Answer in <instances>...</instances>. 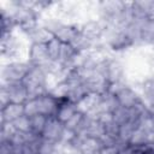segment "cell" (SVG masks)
Segmentation results:
<instances>
[{
    "instance_id": "obj_1",
    "label": "cell",
    "mask_w": 154,
    "mask_h": 154,
    "mask_svg": "<svg viewBox=\"0 0 154 154\" xmlns=\"http://www.w3.org/2000/svg\"><path fill=\"white\" fill-rule=\"evenodd\" d=\"M29 61H11L6 65H0V82L13 83L22 82L30 70Z\"/></svg>"
},
{
    "instance_id": "obj_2",
    "label": "cell",
    "mask_w": 154,
    "mask_h": 154,
    "mask_svg": "<svg viewBox=\"0 0 154 154\" xmlns=\"http://www.w3.org/2000/svg\"><path fill=\"white\" fill-rule=\"evenodd\" d=\"M28 61L35 66H40V67L46 66L51 61L49 55H48V51H47V45L31 43L29 47Z\"/></svg>"
},
{
    "instance_id": "obj_3",
    "label": "cell",
    "mask_w": 154,
    "mask_h": 154,
    "mask_svg": "<svg viewBox=\"0 0 154 154\" xmlns=\"http://www.w3.org/2000/svg\"><path fill=\"white\" fill-rule=\"evenodd\" d=\"M105 78L108 83L125 79V65L119 59H109L106 65Z\"/></svg>"
},
{
    "instance_id": "obj_4",
    "label": "cell",
    "mask_w": 154,
    "mask_h": 154,
    "mask_svg": "<svg viewBox=\"0 0 154 154\" xmlns=\"http://www.w3.org/2000/svg\"><path fill=\"white\" fill-rule=\"evenodd\" d=\"M0 87H5L8 91L10 100L13 103H24L28 100V90L22 82L13 83H2L0 82Z\"/></svg>"
},
{
    "instance_id": "obj_5",
    "label": "cell",
    "mask_w": 154,
    "mask_h": 154,
    "mask_svg": "<svg viewBox=\"0 0 154 154\" xmlns=\"http://www.w3.org/2000/svg\"><path fill=\"white\" fill-rule=\"evenodd\" d=\"M37 105H38V113L51 118V117H55L57 114L59 107V100H57L52 94L46 93L37 99Z\"/></svg>"
},
{
    "instance_id": "obj_6",
    "label": "cell",
    "mask_w": 154,
    "mask_h": 154,
    "mask_svg": "<svg viewBox=\"0 0 154 154\" xmlns=\"http://www.w3.org/2000/svg\"><path fill=\"white\" fill-rule=\"evenodd\" d=\"M64 124L60 123L55 117H51L47 120V124L45 126V130L42 132V137L53 142H59L64 131Z\"/></svg>"
},
{
    "instance_id": "obj_7",
    "label": "cell",
    "mask_w": 154,
    "mask_h": 154,
    "mask_svg": "<svg viewBox=\"0 0 154 154\" xmlns=\"http://www.w3.org/2000/svg\"><path fill=\"white\" fill-rule=\"evenodd\" d=\"M79 31V24H66L61 23L55 30L54 35L61 43H71Z\"/></svg>"
},
{
    "instance_id": "obj_8",
    "label": "cell",
    "mask_w": 154,
    "mask_h": 154,
    "mask_svg": "<svg viewBox=\"0 0 154 154\" xmlns=\"http://www.w3.org/2000/svg\"><path fill=\"white\" fill-rule=\"evenodd\" d=\"M117 96V100H118V103L119 106L122 107H125V108H131L134 107L137 102H140L142 99L141 96L129 85L126 88H124L119 94L116 95Z\"/></svg>"
},
{
    "instance_id": "obj_9",
    "label": "cell",
    "mask_w": 154,
    "mask_h": 154,
    "mask_svg": "<svg viewBox=\"0 0 154 154\" xmlns=\"http://www.w3.org/2000/svg\"><path fill=\"white\" fill-rule=\"evenodd\" d=\"M24 116V103H8L4 108H0V122H14L17 118Z\"/></svg>"
},
{
    "instance_id": "obj_10",
    "label": "cell",
    "mask_w": 154,
    "mask_h": 154,
    "mask_svg": "<svg viewBox=\"0 0 154 154\" xmlns=\"http://www.w3.org/2000/svg\"><path fill=\"white\" fill-rule=\"evenodd\" d=\"M154 42V16L141 22V46H152Z\"/></svg>"
},
{
    "instance_id": "obj_11",
    "label": "cell",
    "mask_w": 154,
    "mask_h": 154,
    "mask_svg": "<svg viewBox=\"0 0 154 154\" xmlns=\"http://www.w3.org/2000/svg\"><path fill=\"white\" fill-rule=\"evenodd\" d=\"M53 38H55V35L49 31L48 29L38 25L31 34L28 35V41L31 43H42V45H47L48 42H51Z\"/></svg>"
},
{
    "instance_id": "obj_12",
    "label": "cell",
    "mask_w": 154,
    "mask_h": 154,
    "mask_svg": "<svg viewBox=\"0 0 154 154\" xmlns=\"http://www.w3.org/2000/svg\"><path fill=\"white\" fill-rule=\"evenodd\" d=\"M100 100H101V95H100V94L88 93L79 102L76 103L77 112H81V113H83V114H87V113L90 112L93 108H95L96 106H99Z\"/></svg>"
},
{
    "instance_id": "obj_13",
    "label": "cell",
    "mask_w": 154,
    "mask_h": 154,
    "mask_svg": "<svg viewBox=\"0 0 154 154\" xmlns=\"http://www.w3.org/2000/svg\"><path fill=\"white\" fill-rule=\"evenodd\" d=\"M76 112H77V107L75 103H72L67 100H63V101H59V107H58L55 118L60 123L65 124Z\"/></svg>"
},
{
    "instance_id": "obj_14",
    "label": "cell",
    "mask_w": 154,
    "mask_h": 154,
    "mask_svg": "<svg viewBox=\"0 0 154 154\" xmlns=\"http://www.w3.org/2000/svg\"><path fill=\"white\" fill-rule=\"evenodd\" d=\"M118 106L119 103L116 95H112L107 91L101 95V100L99 103V108L101 112H113Z\"/></svg>"
},
{
    "instance_id": "obj_15",
    "label": "cell",
    "mask_w": 154,
    "mask_h": 154,
    "mask_svg": "<svg viewBox=\"0 0 154 154\" xmlns=\"http://www.w3.org/2000/svg\"><path fill=\"white\" fill-rule=\"evenodd\" d=\"M102 148V143L99 138L95 137H89L85 136V138L83 140L82 144H81V150L83 152V154H88V153H99L100 149Z\"/></svg>"
},
{
    "instance_id": "obj_16",
    "label": "cell",
    "mask_w": 154,
    "mask_h": 154,
    "mask_svg": "<svg viewBox=\"0 0 154 154\" xmlns=\"http://www.w3.org/2000/svg\"><path fill=\"white\" fill-rule=\"evenodd\" d=\"M83 120H84V114L81 112H76L64 124V126L71 131H75V132H83Z\"/></svg>"
},
{
    "instance_id": "obj_17",
    "label": "cell",
    "mask_w": 154,
    "mask_h": 154,
    "mask_svg": "<svg viewBox=\"0 0 154 154\" xmlns=\"http://www.w3.org/2000/svg\"><path fill=\"white\" fill-rule=\"evenodd\" d=\"M76 53H77L76 49H75L70 43H63V45H61V51H60V55H59L58 61H59L64 67H66V66L70 64V61L72 60V58L75 57Z\"/></svg>"
},
{
    "instance_id": "obj_18",
    "label": "cell",
    "mask_w": 154,
    "mask_h": 154,
    "mask_svg": "<svg viewBox=\"0 0 154 154\" xmlns=\"http://www.w3.org/2000/svg\"><path fill=\"white\" fill-rule=\"evenodd\" d=\"M135 129H136V126L132 123H125V124L119 125L117 138L119 141L124 142V143H130V140L132 137V134H134Z\"/></svg>"
},
{
    "instance_id": "obj_19",
    "label": "cell",
    "mask_w": 154,
    "mask_h": 154,
    "mask_svg": "<svg viewBox=\"0 0 154 154\" xmlns=\"http://www.w3.org/2000/svg\"><path fill=\"white\" fill-rule=\"evenodd\" d=\"M47 120H48V117L43 116V114H36L34 117L30 118V123H31V131L35 132L36 135H42L43 130H45V126L47 124Z\"/></svg>"
},
{
    "instance_id": "obj_20",
    "label": "cell",
    "mask_w": 154,
    "mask_h": 154,
    "mask_svg": "<svg viewBox=\"0 0 154 154\" xmlns=\"http://www.w3.org/2000/svg\"><path fill=\"white\" fill-rule=\"evenodd\" d=\"M85 135L89 137H95V138H101L105 135V128L99 120H91L89 126L85 129Z\"/></svg>"
},
{
    "instance_id": "obj_21",
    "label": "cell",
    "mask_w": 154,
    "mask_h": 154,
    "mask_svg": "<svg viewBox=\"0 0 154 154\" xmlns=\"http://www.w3.org/2000/svg\"><path fill=\"white\" fill-rule=\"evenodd\" d=\"M17 132L14 125L10 122H0V142L10 141Z\"/></svg>"
},
{
    "instance_id": "obj_22",
    "label": "cell",
    "mask_w": 154,
    "mask_h": 154,
    "mask_svg": "<svg viewBox=\"0 0 154 154\" xmlns=\"http://www.w3.org/2000/svg\"><path fill=\"white\" fill-rule=\"evenodd\" d=\"M112 113H113V119L118 125L130 123V108L118 106Z\"/></svg>"
},
{
    "instance_id": "obj_23",
    "label": "cell",
    "mask_w": 154,
    "mask_h": 154,
    "mask_svg": "<svg viewBox=\"0 0 154 154\" xmlns=\"http://www.w3.org/2000/svg\"><path fill=\"white\" fill-rule=\"evenodd\" d=\"M146 143H148V132L140 128H136L134 130V134H132V137L129 144H131L132 147H137V146H142Z\"/></svg>"
},
{
    "instance_id": "obj_24",
    "label": "cell",
    "mask_w": 154,
    "mask_h": 154,
    "mask_svg": "<svg viewBox=\"0 0 154 154\" xmlns=\"http://www.w3.org/2000/svg\"><path fill=\"white\" fill-rule=\"evenodd\" d=\"M61 42L58 38H53L51 42L47 43V51H48V55L49 59L53 61H58L59 55H60V51H61Z\"/></svg>"
},
{
    "instance_id": "obj_25",
    "label": "cell",
    "mask_w": 154,
    "mask_h": 154,
    "mask_svg": "<svg viewBox=\"0 0 154 154\" xmlns=\"http://www.w3.org/2000/svg\"><path fill=\"white\" fill-rule=\"evenodd\" d=\"M12 124L14 125L16 130L19 132H30L31 131V123H30V118L26 116H22L19 118H17L14 122H12Z\"/></svg>"
},
{
    "instance_id": "obj_26",
    "label": "cell",
    "mask_w": 154,
    "mask_h": 154,
    "mask_svg": "<svg viewBox=\"0 0 154 154\" xmlns=\"http://www.w3.org/2000/svg\"><path fill=\"white\" fill-rule=\"evenodd\" d=\"M55 146H57V142H53V141L41 137L37 154H53L55 152Z\"/></svg>"
},
{
    "instance_id": "obj_27",
    "label": "cell",
    "mask_w": 154,
    "mask_h": 154,
    "mask_svg": "<svg viewBox=\"0 0 154 154\" xmlns=\"http://www.w3.org/2000/svg\"><path fill=\"white\" fill-rule=\"evenodd\" d=\"M69 90H70V87L66 82H61L58 84V87L49 94H52L57 100L59 101H63V100H66L67 99V94H69Z\"/></svg>"
},
{
    "instance_id": "obj_28",
    "label": "cell",
    "mask_w": 154,
    "mask_h": 154,
    "mask_svg": "<svg viewBox=\"0 0 154 154\" xmlns=\"http://www.w3.org/2000/svg\"><path fill=\"white\" fill-rule=\"evenodd\" d=\"M38 114V105L37 99H29L24 102V116L31 118L34 116Z\"/></svg>"
},
{
    "instance_id": "obj_29",
    "label": "cell",
    "mask_w": 154,
    "mask_h": 154,
    "mask_svg": "<svg viewBox=\"0 0 154 154\" xmlns=\"http://www.w3.org/2000/svg\"><path fill=\"white\" fill-rule=\"evenodd\" d=\"M129 87L128 82L125 79L123 81H118V82H112V83H108V88H107V93L112 94V95H117L119 94L124 88Z\"/></svg>"
},
{
    "instance_id": "obj_30",
    "label": "cell",
    "mask_w": 154,
    "mask_h": 154,
    "mask_svg": "<svg viewBox=\"0 0 154 154\" xmlns=\"http://www.w3.org/2000/svg\"><path fill=\"white\" fill-rule=\"evenodd\" d=\"M97 120H99L103 126H106V125H108V124H111V123L114 122V119H113V113H112V112H101V113L99 114V117H97Z\"/></svg>"
},
{
    "instance_id": "obj_31",
    "label": "cell",
    "mask_w": 154,
    "mask_h": 154,
    "mask_svg": "<svg viewBox=\"0 0 154 154\" xmlns=\"http://www.w3.org/2000/svg\"><path fill=\"white\" fill-rule=\"evenodd\" d=\"M8 103H11L8 91L5 87H0V108H4Z\"/></svg>"
},
{
    "instance_id": "obj_32",
    "label": "cell",
    "mask_w": 154,
    "mask_h": 154,
    "mask_svg": "<svg viewBox=\"0 0 154 154\" xmlns=\"http://www.w3.org/2000/svg\"><path fill=\"white\" fill-rule=\"evenodd\" d=\"M0 154H12V143L10 141L0 142Z\"/></svg>"
},
{
    "instance_id": "obj_33",
    "label": "cell",
    "mask_w": 154,
    "mask_h": 154,
    "mask_svg": "<svg viewBox=\"0 0 154 154\" xmlns=\"http://www.w3.org/2000/svg\"><path fill=\"white\" fill-rule=\"evenodd\" d=\"M99 154H119V149L117 146H105L100 149Z\"/></svg>"
},
{
    "instance_id": "obj_34",
    "label": "cell",
    "mask_w": 154,
    "mask_h": 154,
    "mask_svg": "<svg viewBox=\"0 0 154 154\" xmlns=\"http://www.w3.org/2000/svg\"><path fill=\"white\" fill-rule=\"evenodd\" d=\"M152 122H153V128H154V112H152Z\"/></svg>"
},
{
    "instance_id": "obj_35",
    "label": "cell",
    "mask_w": 154,
    "mask_h": 154,
    "mask_svg": "<svg viewBox=\"0 0 154 154\" xmlns=\"http://www.w3.org/2000/svg\"><path fill=\"white\" fill-rule=\"evenodd\" d=\"M143 154H154V152H146V153H143Z\"/></svg>"
},
{
    "instance_id": "obj_36",
    "label": "cell",
    "mask_w": 154,
    "mask_h": 154,
    "mask_svg": "<svg viewBox=\"0 0 154 154\" xmlns=\"http://www.w3.org/2000/svg\"><path fill=\"white\" fill-rule=\"evenodd\" d=\"M152 112H154V107H153V109H152Z\"/></svg>"
}]
</instances>
